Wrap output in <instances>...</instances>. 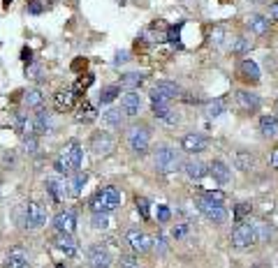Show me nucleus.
<instances>
[{"label": "nucleus", "instance_id": "393cba45", "mask_svg": "<svg viewBox=\"0 0 278 268\" xmlns=\"http://www.w3.org/2000/svg\"><path fill=\"white\" fill-rule=\"evenodd\" d=\"M49 113H46L44 109H40L35 113V118H32V132L37 134V137H40V134H46L49 132Z\"/></svg>", "mask_w": 278, "mask_h": 268}, {"label": "nucleus", "instance_id": "4c0bfd02", "mask_svg": "<svg viewBox=\"0 0 278 268\" xmlns=\"http://www.w3.org/2000/svg\"><path fill=\"white\" fill-rule=\"evenodd\" d=\"M250 210H253V206L250 203H236V208H234V222L239 224V222H244L246 217L250 215Z\"/></svg>", "mask_w": 278, "mask_h": 268}, {"label": "nucleus", "instance_id": "72a5a7b5", "mask_svg": "<svg viewBox=\"0 0 278 268\" xmlns=\"http://www.w3.org/2000/svg\"><path fill=\"white\" fill-rule=\"evenodd\" d=\"M255 226V236H257V243H267L271 238V226L267 222H253Z\"/></svg>", "mask_w": 278, "mask_h": 268}, {"label": "nucleus", "instance_id": "4468645a", "mask_svg": "<svg viewBox=\"0 0 278 268\" xmlns=\"http://www.w3.org/2000/svg\"><path fill=\"white\" fill-rule=\"evenodd\" d=\"M128 243L132 245V250H134V252H139V254L148 252V250L153 247V238H151V236H146L144 231H137V229H130L128 231Z\"/></svg>", "mask_w": 278, "mask_h": 268}, {"label": "nucleus", "instance_id": "864d4df0", "mask_svg": "<svg viewBox=\"0 0 278 268\" xmlns=\"http://www.w3.org/2000/svg\"><path fill=\"white\" fill-rule=\"evenodd\" d=\"M3 5H5V7H9V5H12V0H3Z\"/></svg>", "mask_w": 278, "mask_h": 268}, {"label": "nucleus", "instance_id": "f03ea898", "mask_svg": "<svg viewBox=\"0 0 278 268\" xmlns=\"http://www.w3.org/2000/svg\"><path fill=\"white\" fill-rule=\"evenodd\" d=\"M120 206V192L114 185L100 187L91 199V210L93 213H111Z\"/></svg>", "mask_w": 278, "mask_h": 268}, {"label": "nucleus", "instance_id": "a19ab883", "mask_svg": "<svg viewBox=\"0 0 278 268\" xmlns=\"http://www.w3.org/2000/svg\"><path fill=\"white\" fill-rule=\"evenodd\" d=\"M93 81H95V76H93V74H83V76L79 79L77 83H74V92H81V90H86V88L91 86Z\"/></svg>", "mask_w": 278, "mask_h": 268}, {"label": "nucleus", "instance_id": "c03bdc74", "mask_svg": "<svg viewBox=\"0 0 278 268\" xmlns=\"http://www.w3.org/2000/svg\"><path fill=\"white\" fill-rule=\"evenodd\" d=\"M169 217H171L169 206H165V203H162V206H158V222H162V224H165V222H169Z\"/></svg>", "mask_w": 278, "mask_h": 268}, {"label": "nucleus", "instance_id": "6e6552de", "mask_svg": "<svg viewBox=\"0 0 278 268\" xmlns=\"http://www.w3.org/2000/svg\"><path fill=\"white\" fill-rule=\"evenodd\" d=\"M46 224V210L40 206V203L30 201L23 206V226L26 229H40V226Z\"/></svg>", "mask_w": 278, "mask_h": 268}, {"label": "nucleus", "instance_id": "412c9836", "mask_svg": "<svg viewBox=\"0 0 278 268\" xmlns=\"http://www.w3.org/2000/svg\"><path fill=\"white\" fill-rule=\"evenodd\" d=\"M86 183H88V174H86V171H72V174H70V180H67L70 197H79Z\"/></svg>", "mask_w": 278, "mask_h": 268}, {"label": "nucleus", "instance_id": "7c9ffc66", "mask_svg": "<svg viewBox=\"0 0 278 268\" xmlns=\"http://www.w3.org/2000/svg\"><path fill=\"white\" fill-rule=\"evenodd\" d=\"M42 102H44V95H42L37 88L35 90H28L26 95H23V104H26L28 109H40Z\"/></svg>", "mask_w": 278, "mask_h": 268}, {"label": "nucleus", "instance_id": "6ab92c4d", "mask_svg": "<svg viewBox=\"0 0 278 268\" xmlns=\"http://www.w3.org/2000/svg\"><path fill=\"white\" fill-rule=\"evenodd\" d=\"M208 174H211L220 185H227V183L232 180V171H230V166H227L222 160H213L211 164H208Z\"/></svg>", "mask_w": 278, "mask_h": 268}, {"label": "nucleus", "instance_id": "de8ad7c7", "mask_svg": "<svg viewBox=\"0 0 278 268\" xmlns=\"http://www.w3.org/2000/svg\"><path fill=\"white\" fill-rule=\"evenodd\" d=\"M37 74H40V67H37L35 63H28V65H26V76L37 79Z\"/></svg>", "mask_w": 278, "mask_h": 268}, {"label": "nucleus", "instance_id": "2f4dec72", "mask_svg": "<svg viewBox=\"0 0 278 268\" xmlns=\"http://www.w3.org/2000/svg\"><path fill=\"white\" fill-rule=\"evenodd\" d=\"M234 164H236V169H241V171H250V169H253V164H255V160H253L250 152L239 150L234 155Z\"/></svg>", "mask_w": 278, "mask_h": 268}, {"label": "nucleus", "instance_id": "37998d69", "mask_svg": "<svg viewBox=\"0 0 278 268\" xmlns=\"http://www.w3.org/2000/svg\"><path fill=\"white\" fill-rule=\"evenodd\" d=\"M23 148H26V152H35L37 150V134L23 137Z\"/></svg>", "mask_w": 278, "mask_h": 268}, {"label": "nucleus", "instance_id": "c9c22d12", "mask_svg": "<svg viewBox=\"0 0 278 268\" xmlns=\"http://www.w3.org/2000/svg\"><path fill=\"white\" fill-rule=\"evenodd\" d=\"M134 206H137V213H139V215H142V220H144V222H148V220H151V208H148V206H151V203H148V199L137 197V199H134Z\"/></svg>", "mask_w": 278, "mask_h": 268}, {"label": "nucleus", "instance_id": "9d476101", "mask_svg": "<svg viewBox=\"0 0 278 268\" xmlns=\"http://www.w3.org/2000/svg\"><path fill=\"white\" fill-rule=\"evenodd\" d=\"M46 194L51 197L54 203L65 201V197H70V189H67V180L63 178H46Z\"/></svg>", "mask_w": 278, "mask_h": 268}, {"label": "nucleus", "instance_id": "423d86ee", "mask_svg": "<svg viewBox=\"0 0 278 268\" xmlns=\"http://www.w3.org/2000/svg\"><path fill=\"white\" fill-rule=\"evenodd\" d=\"M181 166V157L174 148H160L155 152V169L160 174H174Z\"/></svg>", "mask_w": 278, "mask_h": 268}, {"label": "nucleus", "instance_id": "49530a36", "mask_svg": "<svg viewBox=\"0 0 278 268\" xmlns=\"http://www.w3.org/2000/svg\"><path fill=\"white\" fill-rule=\"evenodd\" d=\"M128 60H130V53H128V51H118V53H116V58H114V65L118 67V65L128 63Z\"/></svg>", "mask_w": 278, "mask_h": 268}, {"label": "nucleus", "instance_id": "cd10ccee", "mask_svg": "<svg viewBox=\"0 0 278 268\" xmlns=\"http://www.w3.org/2000/svg\"><path fill=\"white\" fill-rule=\"evenodd\" d=\"M248 28L255 32V35H264V32L269 30V21L264 16H257V14H253V16H248Z\"/></svg>", "mask_w": 278, "mask_h": 268}, {"label": "nucleus", "instance_id": "a211bd4d", "mask_svg": "<svg viewBox=\"0 0 278 268\" xmlns=\"http://www.w3.org/2000/svg\"><path fill=\"white\" fill-rule=\"evenodd\" d=\"M239 76L244 79V81H248V83H257L259 81V67H257V63H255V60H250V58L241 60V63H239Z\"/></svg>", "mask_w": 278, "mask_h": 268}, {"label": "nucleus", "instance_id": "4be33fe9", "mask_svg": "<svg viewBox=\"0 0 278 268\" xmlns=\"http://www.w3.org/2000/svg\"><path fill=\"white\" fill-rule=\"evenodd\" d=\"M74 100H77V92H74V88H72V90H58L54 95V104H56V109H58V111L72 109Z\"/></svg>", "mask_w": 278, "mask_h": 268}, {"label": "nucleus", "instance_id": "5701e85b", "mask_svg": "<svg viewBox=\"0 0 278 268\" xmlns=\"http://www.w3.org/2000/svg\"><path fill=\"white\" fill-rule=\"evenodd\" d=\"M123 116L125 113H120V109H107L102 113V125L107 129H120L123 127Z\"/></svg>", "mask_w": 278, "mask_h": 268}, {"label": "nucleus", "instance_id": "5fc2aeb1", "mask_svg": "<svg viewBox=\"0 0 278 268\" xmlns=\"http://www.w3.org/2000/svg\"><path fill=\"white\" fill-rule=\"evenodd\" d=\"M56 268H65V266H63V263H58V266H56Z\"/></svg>", "mask_w": 278, "mask_h": 268}, {"label": "nucleus", "instance_id": "f3484780", "mask_svg": "<svg viewBox=\"0 0 278 268\" xmlns=\"http://www.w3.org/2000/svg\"><path fill=\"white\" fill-rule=\"evenodd\" d=\"M236 104H239L241 111H246V113H253V111L259 109V97L255 95V92L239 90V92H236Z\"/></svg>", "mask_w": 278, "mask_h": 268}, {"label": "nucleus", "instance_id": "e433bc0d", "mask_svg": "<svg viewBox=\"0 0 278 268\" xmlns=\"http://www.w3.org/2000/svg\"><path fill=\"white\" fill-rule=\"evenodd\" d=\"M181 28H183V21H179L176 26H169V28H167L165 40L171 42V44H181Z\"/></svg>", "mask_w": 278, "mask_h": 268}, {"label": "nucleus", "instance_id": "3c124183", "mask_svg": "<svg viewBox=\"0 0 278 268\" xmlns=\"http://www.w3.org/2000/svg\"><path fill=\"white\" fill-rule=\"evenodd\" d=\"M269 16H271L273 21H278V3H273L271 7H269Z\"/></svg>", "mask_w": 278, "mask_h": 268}, {"label": "nucleus", "instance_id": "473e14b6", "mask_svg": "<svg viewBox=\"0 0 278 268\" xmlns=\"http://www.w3.org/2000/svg\"><path fill=\"white\" fill-rule=\"evenodd\" d=\"M204 113H206L208 118H218V116H222V113H225V102H222V100L206 102V109H204Z\"/></svg>", "mask_w": 278, "mask_h": 268}, {"label": "nucleus", "instance_id": "39448f33", "mask_svg": "<svg viewBox=\"0 0 278 268\" xmlns=\"http://www.w3.org/2000/svg\"><path fill=\"white\" fill-rule=\"evenodd\" d=\"M230 240H232L234 247H248V245H255L257 243V236H255L253 222H239V224L232 229Z\"/></svg>", "mask_w": 278, "mask_h": 268}, {"label": "nucleus", "instance_id": "b1692460", "mask_svg": "<svg viewBox=\"0 0 278 268\" xmlns=\"http://www.w3.org/2000/svg\"><path fill=\"white\" fill-rule=\"evenodd\" d=\"M259 132H262V137H276L278 134L276 116H262V118H259Z\"/></svg>", "mask_w": 278, "mask_h": 268}, {"label": "nucleus", "instance_id": "8fccbe9b", "mask_svg": "<svg viewBox=\"0 0 278 268\" xmlns=\"http://www.w3.org/2000/svg\"><path fill=\"white\" fill-rule=\"evenodd\" d=\"M21 60H23V63H32V51L30 49H28V46H23V49H21Z\"/></svg>", "mask_w": 278, "mask_h": 268}, {"label": "nucleus", "instance_id": "aec40b11", "mask_svg": "<svg viewBox=\"0 0 278 268\" xmlns=\"http://www.w3.org/2000/svg\"><path fill=\"white\" fill-rule=\"evenodd\" d=\"M183 171H185V176H188L190 180H199L202 176L208 174L206 164H204L202 160H185L183 162Z\"/></svg>", "mask_w": 278, "mask_h": 268}, {"label": "nucleus", "instance_id": "f704fd0d", "mask_svg": "<svg viewBox=\"0 0 278 268\" xmlns=\"http://www.w3.org/2000/svg\"><path fill=\"white\" fill-rule=\"evenodd\" d=\"M118 95H120V86H105L100 92V102L102 104H111Z\"/></svg>", "mask_w": 278, "mask_h": 268}, {"label": "nucleus", "instance_id": "2eb2a0df", "mask_svg": "<svg viewBox=\"0 0 278 268\" xmlns=\"http://www.w3.org/2000/svg\"><path fill=\"white\" fill-rule=\"evenodd\" d=\"M54 245L56 250H60V252L65 254V257H74L77 254V240L72 238V234H65V231H56L54 236Z\"/></svg>", "mask_w": 278, "mask_h": 268}, {"label": "nucleus", "instance_id": "7ed1b4c3", "mask_svg": "<svg viewBox=\"0 0 278 268\" xmlns=\"http://www.w3.org/2000/svg\"><path fill=\"white\" fill-rule=\"evenodd\" d=\"M179 95H181V88L171 81H158L155 86L151 88V92H148L151 104H169V102Z\"/></svg>", "mask_w": 278, "mask_h": 268}, {"label": "nucleus", "instance_id": "79ce46f5", "mask_svg": "<svg viewBox=\"0 0 278 268\" xmlns=\"http://www.w3.org/2000/svg\"><path fill=\"white\" fill-rule=\"evenodd\" d=\"M26 12H28V14H32V16H37V14H42V12H44V5H42L40 0H28V5H26Z\"/></svg>", "mask_w": 278, "mask_h": 268}, {"label": "nucleus", "instance_id": "f257e3e1", "mask_svg": "<svg viewBox=\"0 0 278 268\" xmlns=\"http://www.w3.org/2000/svg\"><path fill=\"white\" fill-rule=\"evenodd\" d=\"M81 157H83L81 146H79L77 141H72V143H67V146L58 152V157L54 160V169L58 171L60 176H63V174L70 176L72 171H77L79 166H81Z\"/></svg>", "mask_w": 278, "mask_h": 268}, {"label": "nucleus", "instance_id": "0eeeda50", "mask_svg": "<svg viewBox=\"0 0 278 268\" xmlns=\"http://www.w3.org/2000/svg\"><path fill=\"white\" fill-rule=\"evenodd\" d=\"M195 203H197V210L202 213V215L206 217L208 222H213V224H220V222H225L227 213H225V206H222V203L208 201V199H204V197H199Z\"/></svg>", "mask_w": 278, "mask_h": 268}, {"label": "nucleus", "instance_id": "a18cd8bd", "mask_svg": "<svg viewBox=\"0 0 278 268\" xmlns=\"http://www.w3.org/2000/svg\"><path fill=\"white\" fill-rule=\"evenodd\" d=\"M120 266L123 268H139V261L130 254H120Z\"/></svg>", "mask_w": 278, "mask_h": 268}, {"label": "nucleus", "instance_id": "a878e982", "mask_svg": "<svg viewBox=\"0 0 278 268\" xmlns=\"http://www.w3.org/2000/svg\"><path fill=\"white\" fill-rule=\"evenodd\" d=\"M142 83H144V74L130 72V74H123V76H120V83H118V86L125 88V90H137Z\"/></svg>", "mask_w": 278, "mask_h": 268}, {"label": "nucleus", "instance_id": "603ef678", "mask_svg": "<svg viewBox=\"0 0 278 268\" xmlns=\"http://www.w3.org/2000/svg\"><path fill=\"white\" fill-rule=\"evenodd\" d=\"M271 166H273V169H278V148L271 152Z\"/></svg>", "mask_w": 278, "mask_h": 268}, {"label": "nucleus", "instance_id": "c756f323", "mask_svg": "<svg viewBox=\"0 0 278 268\" xmlns=\"http://www.w3.org/2000/svg\"><path fill=\"white\" fill-rule=\"evenodd\" d=\"M230 49H232V53L244 55V53H248V51L253 49V42H250L248 37H236V40H232Z\"/></svg>", "mask_w": 278, "mask_h": 268}, {"label": "nucleus", "instance_id": "58836bf2", "mask_svg": "<svg viewBox=\"0 0 278 268\" xmlns=\"http://www.w3.org/2000/svg\"><path fill=\"white\" fill-rule=\"evenodd\" d=\"M93 229H109V215L107 213H93Z\"/></svg>", "mask_w": 278, "mask_h": 268}, {"label": "nucleus", "instance_id": "ddd939ff", "mask_svg": "<svg viewBox=\"0 0 278 268\" xmlns=\"http://www.w3.org/2000/svg\"><path fill=\"white\" fill-rule=\"evenodd\" d=\"M88 261H91V268H109L111 266V254L107 247L102 245H93L88 250Z\"/></svg>", "mask_w": 278, "mask_h": 268}, {"label": "nucleus", "instance_id": "dca6fc26", "mask_svg": "<svg viewBox=\"0 0 278 268\" xmlns=\"http://www.w3.org/2000/svg\"><path fill=\"white\" fill-rule=\"evenodd\" d=\"M206 146H208L206 137H202L199 132H190L181 139V148L185 152H202V150H206Z\"/></svg>", "mask_w": 278, "mask_h": 268}, {"label": "nucleus", "instance_id": "20e7f679", "mask_svg": "<svg viewBox=\"0 0 278 268\" xmlns=\"http://www.w3.org/2000/svg\"><path fill=\"white\" fill-rule=\"evenodd\" d=\"M148 143H151V132H148L146 125H132L128 129V146L137 155H144L148 150Z\"/></svg>", "mask_w": 278, "mask_h": 268}, {"label": "nucleus", "instance_id": "09e8293b", "mask_svg": "<svg viewBox=\"0 0 278 268\" xmlns=\"http://www.w3.org/2000/svg\"><path fill=\"white\" fill-rule=\"evenodd\" d=\"M185 234H188V224H179V226H174V238H183Z\"/></svg>", "mask_w": 278, "mask_h": 268}, {"label": "nucleus", "instance_id": "f8f14e48", "mask_svg": "<svg viewBox=\"0 0 278 268\" xmlns=\"http://www.w3.org/2000/svg\"><path fill=\"white\" fill-rule=\"evenodd\" d=\"M54 226L56 231H65V234H72L77 229V210H60L58 215L54 217Z\"/></svg>", "mask_w": 278, "mask_h": 268}, {"label": "nucleus", "instance_id": "1a4fd4ad", "mask_svg": "<svg viewBox=\"0 0 278 268\" xmlns=\"http://www.w3.org/2000/svg\"><path fill=\"white\" fill-rule=\"evenodd\" d=\"M116 148V141H114V137H111L109 132H95L91 137V150H93V155H109L111 150Z\"/></svg>", "mask_w": 278, "mask_h": 268}, {"label": "nucleus", "instance_id": "c85d7f7f", "mask_svg": "<svg viewBox=\"0 0 278 268\" xmlns=\"http://www.w3.org/2000/svg\"><path fill=\"white\" fill-rule=\"evenodd\" d=\"M26 261H28L26 252L16 247V250H12V252H9V257H7V268H26Z\"/></svg>", "mask_w": 278, "mask_h": 268}, {"label": "nucleus", "instance_id": "bb28decb", "mask_svg": "<svg viewBox=\"0 0 278 268\" xmlns=\"http://www.w3.org/2000/svg\"><path fill=\"white\" fill-rule=\"evenodd\" d=\"M97 118V111L93 109V104L91 102H86L83 100V104L79 106V113H77V120L79 123H93V120Z\"/></svg>", "mask_w": 278, "mask_h": 268}, {"label": "nucleus", "instance_id": "9b49d317", "mask_svg": "<svg viewBox=\"0 0 278 268\" xmlns=\"http://www.w3.org/2000/svg\"><path fill=\"white\" fill-rule=\"evenodd\" d=\"M120 111H123L128 118H134V116L142 111V97H139L137 90H128L120 97Z\"/></svg>", "mask_w": 278, "mask_h": 268}, {"label": "nucleus", "instance_id": "ea45409f", "mask_svg": "<svg viewBox=\"0 0 278 268\" xmlns=\"http://www.w3.org/2000/svg\"><path fill=\"white\" fill-rule=\"evenodd\" d=\"M202 197L208 199V201H216V203H222V201H225V192H220V189H204Z\"/></svg>", "mask_w": 278, "mask_h": 268}]
</instances>
